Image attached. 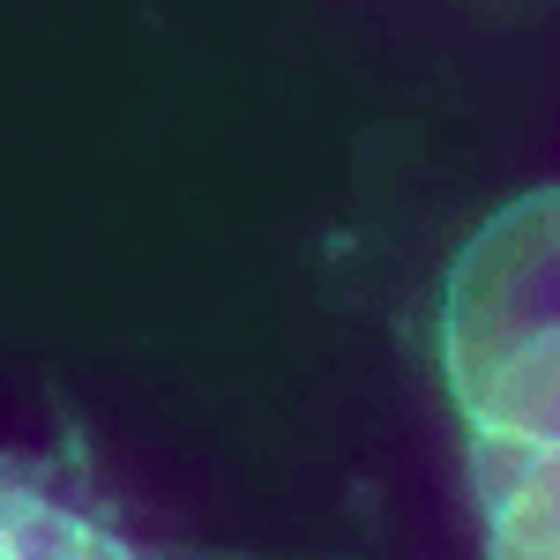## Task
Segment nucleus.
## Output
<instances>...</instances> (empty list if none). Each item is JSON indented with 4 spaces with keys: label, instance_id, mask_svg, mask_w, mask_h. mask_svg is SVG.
Listing matches in <instances>:
<instances>
[{
    "label": "nucleus",
    "instance_id": "obj_1",
    "mask_svg": "<svg viewBox=\"0 0 560 560\" xmlns=\"http://www.w3.org/2000/svg\"><path fill=\"white\" fill-rule=\"evenodd\" d=\"M441 366L471 441L560 448V195L538 187L448 269Z\"/></svg>",
    "mask_w": 560,
    "mask_h": 560
},
{
    "label": "nucleus",
    "instance_id": "obj_3",
    "mask_svg": "<svg viewBox=\"0 0 560 560\" xmlns=\"http://www.w3.org/2000/svg\"><path fill=\"white\" fill-rule=\"evenodd\" d=\"M486 560H560V448L471 441Z\"/></svg>",
    "mask_w": 560,
    "mask_h": 560
},
{
    "label": "nucleus",
    "instance_id": "obj_2",
    "mask_svg": "<svg viewBox=\"0 0 560 560\" xmlns=\"http://www.w3.org/2000/svg\"><path fill=\"white\" fill-rule=\"evenodd\" d=\"M0 560H158L75 448H0Z\"/></svg>",
    "mask_w": 560,
    "mask_h": 560
}]
</instances>
